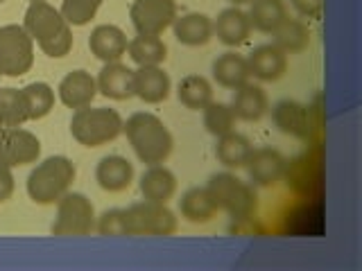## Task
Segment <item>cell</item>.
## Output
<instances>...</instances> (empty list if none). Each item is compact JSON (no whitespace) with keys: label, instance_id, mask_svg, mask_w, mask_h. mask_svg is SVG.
I'll use <instances>...</instances> for the list:
<instances>
[{"label":"cell","instance_id":"7a4b0ae2","mask_svg":"<svg viewBox=\"0 0 362 271\" xmlns=\"http://www.w3.org/2000/svg\"><path fill=\"white\" fill-rule=\"evenodd\" d=\"M77 169L66 156H50L41 161L28 176V195L39 206H52L73 186Z\"/></svg>","mask_w":362,"mask_h":271},{"label":"cell","instance_id":"ac0fdd59","mask_svg":"<svg viewBox=\"0 0 362 271\" xmlns=\"http://www.w3.org/2000/svg\"><path fill=\"white\" fill-rule=\"evenodd\" d=\"M95 95H98V82L86 71L68 73L59 84V100L68 109L88 107L95 100Z\"/></svg>","mask_w":362,"mask_h":271},{"label":"cell","instance_id":"f1b7e54d","mask_svg":"<svg viewBox=\"0 0 362 271\" xmlns=\"http://www.w3.org/2000/svg\"><path fill=\"white\" fill-rule=\"evenodd\" d=\"M274 45L286 54L301 52L310 45V30L299 18H286L274 32Z\"/></svg>","mask_w":362,"mask_h":271},{"label":"cell","instance_id":"603a6c76","mask_svg":"<svg viewBox=\"0 0 362 271\" xmlns=\"http://www.w3.org/2000/svg\"><path fill=\"white\" fill-rule=\"evenodd\" d=\"M141 192H143L145 201L168 203L177 192V176L170 172L163 163L150 165V169L143 172V176H141Z\"/></svg>","mask_w":362,"mask_h":271},{"label":"cell","instance_id":"7c38bea8","mask_svg":"<svg viewBox=\"0 0 362 271\" xmlns=\"http://www.w3.org/2000/svg\"><path fill=\"white\" fill-rule=\"evenodd\" d=\"M247 172L249 179L254 181L260 188H269L279 183L288 169V161L279 150H272V147H260V150H254L252 156L247 161Z\"/></svg>","mask_w":362,"mask_h":271},{"label":"cell","instance_id":"4dcf8cb0","mask_svg":"<svg viewBox=\"0 0 362 271\" xmlns=\"http://www.w3.org/2000/svg\"><path fill=\"white\" fill-rule=\"evenodd\" d=\"M235 113L231 109V104H222V102H211V104L204 109V127L211 136L220 138V136H226L235 131Z\"/></svg>","mask_w":362,"mask_h":271},{"label":"cell","instance_id":"4316f807","mask_svg":"<svg viewBox=\"0 0 362 271\" xmlns=\"http://www.w3.org/2000/svg\"><path fill=\"white\" fill-rule=\"evenodd\" d=\"M247 16L252 23V30L274 34L281 23L288 18V7L283 0H254Z\"/></svg>","mask_w":362,"mask_h":271},{"label":"cell","instance_id":"6da1fadb","mask_svg":"<svg viewBox=\"0 0 362 271\" xmlns=\"http://www.w3.org/2000/svg\"><path fill=\"white\" fill-rule=\"evenodd\" d=\"M122 131L127 136L132 150L145 165H161L173 154L175 138L161 118L154 113H134V116L122 124Z\"/></svg>","mask_w":362,"mask_h":271},{"label":"cell","instance_id":"2e32d148","mask_svg":"<svg viewBox=\"0 0 362 271\" xmlns=\"http://www.w3.org/2000/svg\"><path fill=\"white\" fill-rule=\"evenodd\" d=\"M98 90L109 100L124 102L136 95L134 90V71L129 66H124L120 61L105 64V68L98 75Z\"/></svg>","mask_w":362,"mask_h":271},{"label":"cell","instance_id":"52a82bcc","mask_svg":"<svg viewBox=\"0 0 362 271\" xmlns=\"http://www.w3.org/2000/svg\"><path fill=\"white\" fill-rule=\"evenodd\" d=\"M95 229V208L88 197L79 192H66L57 201V219L52 224V235L82 237Z\"/></svg>","mask_w":362,"mask_h":271},{"label":"cell","instance_id":"83f0119b","mask_svg":"<svg viewBox=\"0 0 362 271\" xmlns=\"http://www.w3.org/2000/svg\"><path fill=\"white\" fill-rule=\"evenodd\" d=\"M177 95L186 109L204 111L213 102V86L202 75H186L177 86Z\"/></svg>","mask_w":362,"mask_h":271},{"label":"cell","instance_id":"5b68a950","mask_svg":"<svg viewBox=\"0 0 362 271\" xmlns=\"http://www.w3.org/2000/svg\"><path fill=\"white\" fill-rule=\"evenodd\" d=\"M124 235H173L177 231V217L168 203L141 201L122 210Z\"/></svg>","mask_w":362,"mask_h":271},{"label":"cell","instance_id":"9c48e42d","mask_svg":"<svg viewBox=\"0 0 362 271\" xmlns=\"http://www.w3.org/2000/svg\"><path fill=\"white\" fill-rule=\"evenodd\" d=\"M41 156V140L28 129H0V165L3 167H23L37 163Z\"/></svg>","mask_w":362,"mask_h":271},{"label":"cell","instance_id":"d4e9b609","mask_svg":"<svg viewBox=\"0 0 362 271\" xmlns=\"http://www.w3.org/2000/svg\"><path fill=\"white\" fill-rule=\"evenodd\" d=\"M30 120V107L23 88H0V129L23 127Z\"/></svg>","mask_w":362,"mask_h":271},{"label":"cell","instance_id":"ab89813d","mask_svg":"<svg viewBox=\"0 0 362 271\" xmlns=\"http://www.w3.org/2000/svg\"><path fill=\"white\" fill-rule=\"evenodd\" d=\"M32 3H37V0H32Z\"/></svg>","mask_w":362,"mask_h":271},{"label":"cell","instance_id":"e575fe53","mask_svg":"<svg viewBox=\"0 0 362 271\" xmlns=\"http://www.w3.org/2000/svg\"><path fill=\"white\" fill-rule=\"evenodd\" d=\"M95 229L100 235H107V237H118L124 235V224H122V210H107L102 217L98 219Z\"/></svg>","mask_w":362,"mask_h":271},{"label":"cell","instance_id":"8d00e7d4","mask_svg":"<svg viewBox=\"0 0 362 271\" xmlns=\"http://www.w3.org/2000/svg\"><path fill=\"white\" fill-rule=\"evenodd\" d=\"M11 195H14V174L9 167L0 165V203H5Z\"/></svg>","mask_w":362,"mask_h":271},{"label":"cell","instance_id":"484cf974","mask_svg":"<svg viewBox=\"0 0 362 271\" xmlns=\"http://www.w3.org/2000/svg\"><path fill=\"white\" fill-rule=\"evenodd\" d=\"M252 152H254V147L249 143V138H245V136L238 131L220 136L218 145H215V156H218V161L229 169L245 167Z\"/></svg>","mask_w":362,"mask_h":271},{"label":"cell","instance_id":"5bb4252c","mask_svg":"<svg viewBox=\"0 0 362 271\" xmlns=\"http://www.w3.org/2000/svg\"><path fill=\"white\" fill-rule=\"evenodd\" d=\"M170 88H173V82L161 66H139V71H134L136 97H141L147 104H158L168 100Z\"/></svg>","mask_w":362,"mask_h":271},{"label":"cell","instance_id":"f546056e","mask_svg":"<svg viewBox=\"0 0 362 271\" xmlns=\"http://www.w3.org/2000/svg\"><path fill=\"white\" fill-rule=\"evenodd\" d=\"M127 52L134 64L139 66H161L168 56V45L161 37H150V34H139L129 41Z\"/></svg>","mask_w":362,"mask_h":271},{"label":"cell","instance_id":"8fae6325","mask_svg":"<svg viewBox=\"0 0 362 271\" xmlns=\"http://www.w3.org/2000/svg\"><path fill=\"white\" fill-rule=\"evenodd\" d=\"M272 120H274L279 131L292 136V138L305 140L313 133V113L308 107L297 100H281L272 109Z\"/></svg>","mask_w":362,"mask_h":271},{"label":"cell","instance_id":"3957f363","mask_svg":"<svg viewBox=\"0 0 362 271\" xmlns=\"http://www.w3.org/2000/svg\"><path fill=\"white\" fill-rule=\"evenodd\" d=\"M122 118L116 109L109 107H82L75 111L71 120L73 138L84 147H102L109 145L122 133Z\"/></svg>","mask_w":362,"mask_h":271},{"label":"cell","instance_id":"1f68e13d","mask_svg":"<svg viewBox=\"0 0 362 271\" xmlns=\"http://www.w3.org/2000/svg\"><path fill=\"white\" fill-rule=\"evenodd\" d=\"M30 107V120H41L54 109V90L45 82H32L23 88Z\"/></svg>","mask_w":362,"mask_h":271},{"label":"cell","instance_id":"836d02e7","mask_svg":"<svg viewBox=\"0 0 362 271\" xmlns=\"http://www.w3.org/2000/svg\"><path fill=\"white\" fill-rule=\"evenodd\" d=\"M39 48L48 56H52V59H62V56H66L68 52H71V48H73V32H71V28H66L62 34H57L54 39H50L48 43L39 45Z\"/></svg>","mask_w":362,"mask_h":271},{"label":"cell","instance_id":"8992f818","mask_svg":"<svg viewBox=\"0 0 362 271\" xmlns=\"http://www.w3.org/2000/svg\"><path fill=\"white\" fill-rule=\"evenodd\" d=\"M34 64V41L23 25L0 28V75L23 77Z\"/></svg>","mask_w":362,"mask_h":271},{"label":"cell","instance_id":"7402d4cb","mask_svg":"<svg viewBox=\"0 0 362 271\" xmlns=\"http://www.w3.org/2000/svg\"><path fill=\"white\" fill-rule=\"evenodd\" d=\"M173 28H175L177 41L190 45V48L206 45L213 39V20L206 14H199V11H190V14L177 16Z\"/></svg>","mask_w":362,"mask_h":271},{"label":"cell","instance_id":"44dd1931","mask_svg":"<svg viewBox=\"0 0 362 271\" xmlns=\"http://www.w3.org/2000/svg\"><path fill=\"white\" fill-rule=\"evenodd\" d=\"M179 212L190 224H209L220 208L209 188H190L179 201Z\"/></svg>","mask_w":362,"mask_h":271},{"label":"cell","instance_id":"f35d334b","mask_svg":"<svg viewBox=\"0 0 362 271\" xmlns=\"http://www.w3.org/2000/svg\"><path fill=\"white\" fill-rule=\"evenodd\" d=\"M0 3H5V0H0Z\"/></svg>","mask_w":362,"mask_h":271},{"label":"cell","instance_id":"ffe728a7","mask_svg":"<svg viewBox=\"0 0 362 271\" xmlns=\"http://www.w3.org/2000/svg\"><path fill=\"white\" fill-rule=\"evenodd\" d=\"M95 179L105 192H124L134 181V167L122 156H105L95 167Z\"/></svg>","mask_w":362,"mask_h":271},{"label":"cell","instance_id":"4fadbf2b","mask_svg":"<svg viewBox=\"0 0 362 271\" xmlns=\"http://www.w3.org/2000/svg\"><path fill=\"white\" fill-rule=\"evenodd\" d=\"M249 73L256 77L258 82H279V79L288 73V54L274 43L258 45V48L249 54Z\"/></svg>","mask_w":362,"mask_h":271},{"label":"cell","instance_id":"30bf717a","mask_svg":"<svg viewBox=\"0 0 362 271\" xmlns=\"http://www.w3.org/2000/svg\"><path fill=\"white\" fill-rule=\"evenodd\" d=\"M23 28H25V32L32 37V41L43 45L71 25L64 20L59 9H54L50 3H45V0H37V3H30L25 16H23Z\"/></svg>","mask_w":362,"mask_h":271},{"label":"cell","instance_id":"cb8c5ba5","mask_svg":"<svg viewBox=\"0 0 362 271\" xmlns=\"http://www.w3.org/2000/svg\"><path fill=\"white\" fill-rule=\"evenodd\" d=\"M249 64L243 54L238 52H224L213 61V79L224 88H240L249 82Z\"/></svg>","mask_w":362,"mask_h":271},{"label":"cell","instance_id":"d6986e66","mask_svg":"<svg viewBox=\"0 0 362 271\" xmlns=\"http://www.w3.org/2000/svg\"><path fill=\"white\" fill-rule=\"evenodd\" d=\"M231 109L235 113L238 120L245 122H258L267 116L269 111V100L267 93L258 84H243L240 88H235Z\"/></svg>","mask_w":362,"mask_h":271},{"label":"cell","instance_id":"d6a6232c","mask_svg":"<svg viewBox=\"0 0 362 271\" xmlns=\"http://www.w3.org/2000/svg\"><path fill=\"white\" fill-rule=\"evenodd\" d=\"M102 0H64L62 3V16L68 25L82 28L90 18H95Z\"/></svg>","mask_w":362,"mask_h":271},{"label":"cell","instance_id":"60d3db41","mask_svg":"<svg viewBox=\"0 0 362 271\" xmlns=\"http://www.w3.org/2000/svg\"><path fill=\"white\" fill-rule=\"evenodd\" d=\"M0 77H3V75H0Z\"/></svg>","mask_w":362,"mask_h":271},{"label":"cell","instance_id":"e0dca14e","mask_svg":"<svg viewBox=\"0 0 362 271\" xmlns=\"http://www.w3.org/2000/svg\"><path fill=\"white\" fill-rule=\"evenodd\" d=\"M127 37L118 25H98L88 37L90 54H95V59L105 64L120 61L127 52Z\"/></svg>","mask_w":362,"mask_h":271},{"label":"cell","instance_id":"d590c367","mask_svg":"<svg viewBox=\"0 0 362 271\" xmlns=\"http://www.w3.org/2000/svg\"><path fill=\"white\" fill-rule=\"evenodd\" d=\"M290 5L303 18H320L324 9V0H290Z\"/></svg>","mask_w":362,"mask_h":271},{"label":"cell","instance_id":"74e56055","mask_svg":"<svg viewBox=\"0 0 362 271\" xmlns=\"http://www.w3.org/2000/svg\"><path fill=\"white\" fill-rule=\"evenodd\" d=\"M229 3H231L233 7H240V5H252L254 0H229Z\"/></svg>","mask_w":362,"mask_h":271},{"label":"cell","instance_id":"ba28073f","mask_svg":"<svg viewBox=\"0 0 362 271\" xmlns=\"http://www.w3.org/2000/svg\"><path fill=\"white\" fill-rule=\"evenodd\" d=\"M129 18L139 34L161 37L177 18V3L175 0H134Z\"/></svg>","mask_w":362,"mask_h":271},{"label":"cell","instance_id":"277c9868","mask_svg":"<svg viewBox=\"0 0 362 271\" xmlns=\"http://www.w3.org/2000/svg\"><path fill=\"white\" fill-rule=\"evenodd\" d=\"M213 199L218 201V208L224 210L235 222H247L256 212L258 197L254 188L245 183L231 172H220L209 179V186Z\"/></svg>","mask_w":362,"mask_h":271},{"label":"cell","instance_id":"9a60e30c","mask_svg":"<svg viewBox=\"0 0 362 271\" xmlns=\"http://www.w3.org/2000/svg\"><path fill=\"white\" fill-rule=\"evenodd\" d=\"M213 34L229 48H238L252 37V23H249L247 11L240 7H229L218 14L213 20Z\"/></svg>","mask_w":362,"mask_h":271}]
</instances>
